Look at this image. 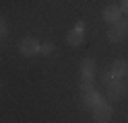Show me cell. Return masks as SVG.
I'll list each match as a JSON object with an SVG mask.
<instances>
[{"mask_svg": "<svg viewBox=\"0 0 128 123\" xmlns=\"http://www.w3.org/2000/svg\"><path fill=\"white\" fill-rule=\"evenodd\" d=\"M126 37V27L122 23H112L110 25V29H108V39L112 41V43H120V41H124Z\"/></svg>", "mask_w": 128, "mask_h": 123, "instance_id": "2", "label": "cell"}, {"mask_svg": "<svg viewBox=\"0 0 128 123\" xmlns=\"http://www.w3.org/2000/svg\"><path fill=\"white\" fill-rule=\"evenodd\" d=\"M110 117H112V105L99 103V105L93 107V119H95V121L106 123V121H110Z\"/></svg>", "mask_w": 128, "mask_h": 123, "instance_id": "3", "label": "cell"}, {"mask_svg": "<svg viewBox=\"0 0 128 123\" xmlns=\"http://www.w3.org/2000/svg\"><path fill=\"white\" fill-rule=\"evenodd\" d=\"M4 35H6V23L0 19V37H4Z\"/></svg>", "mask_w": 128, "mask_h": 123, "instance_id": "12", "label": "cell"}, {"mask_svg": "<svg viewBox=\"0 0 128 123\" xmlns=\"http://www.w3.org/2000/svg\"><path fill=\"white\" fill-rule=\"evenodd\" d=\"M122 25H124V27H126V31H128V19H126V21H124Z\"/></svg>", "mask_w": 128, "mask_h": 123, "instance_id": "15", "label": "cell"}, {"mask_svg": "<svg viewBox=\"0 0 128 123\" xmlns=\"http://www.w3.org/2000/svg\"><path fill=\"white\" fill-rule=\"evenodd\" d=\"M120 10L128 14V0H122V6H120Z\"/></svg>", "mask_w": 128, "mask_h": 123, "instance_id": "13", "label": "cell"}, {"mask_svg": "<svg viewBox=\"0 0 128 123\" xmlns=\"http://www.w3.org/2000/svg\"><path fill=\"white\" fill-rule=\"evenodd\" d=\"M110 72L114 74V76H118V78L124 76V74L128 72V62H126V60H116L114 64L110 66Z\"/></svg>", "mask_w": 128, "mask_h": 123, "instance_id": "8", "label": "cell"}, {"mask_svg": "<svg viewBox=\"0 0 128 123\" xmlns=\"http://www.w3.org/2000/svg\"><path fill=\"white\" fill-rule=\"evenodd\" d=\"M76 29H81V31H83V29H85V23H83V21H78V23H76Z\"/></svg>", "mask_w": 128, "mask_h": 123, "instance_id": "14", "label": "cell"}, {"mask_svg": "<svg viewBox=\"0 0 128 123\" xmlns=\"http://www.w3.org/2000/svg\"><path fill=\"white\" fill-rule=\"evenodd\" d=\"M99 103H101V94L95 88H91V90L85 92V96H83V107H85V109H93V107L99 105Z\"/></svg>", "mask_w": 128, "mask_h": 123, "instance_id": "5", "label": "cell"}, {"mask_svg": "<svg viewBox=\"0 0 128 123\" xmlns=\"http://www.w3.org/2000/svg\"><path fill=\"white\" fill-rule=\"evenodd\" d=\"M91 88H93V74H81V90L87 92Z\"/></svg>", "mask_w": 128, "mask_h": 123, "instance_id": "9", "label": "cell"}, {"mask_svg": "<svg viewBox=\"0 0 128 123\" xmlns=\"http://www.w3.org/2000/svg\"><path fill=\"white\" fill-rule=\"evenodd\" d=\"M93 70H95V62L91 57H85L81 62V74H93Z\"/></svg>", "mask_w": 128, "mask_h": 123, "instance_id": "10", "label": "cell"}, {"mask_svg": "<svg viewBox=\"0 0 128 123\" xmlns=\"http://www.w3.org/2000/svg\"><path fill=\"white\" fill-rule=\"evenodd\" d=\"M120 14H122L120 6L110 4V6H106V8H103V21H108L110 25H112V23H118V21H120Z\"/></svg>", "mask_w": 128, "mask_h": 123, "instance_id": "6", "label": "cell"}, {"mask_svg": "<svg viewBox=\"0 0 128 123\" xmlns=\"http://www.w3.org/2000/svg\"><path fill=\"white\" fill-rule=\"evenodd\" d=\"M106 88H108V96H110V98H118L120 94L124 92V84L118 80V76H112V78L106 82Z\"/></svg>", "mask_w": 128, "mask_h": 123, "instance_id": "4", "label": "cell"}, {"mask_svg": "<svg viewBox=\"0 0 128 123\" xmlns=\"http://www.w3.org/2000/svg\"><path fill=\"white\" fill-rule=\"evenodd\" d=\"M66 41H68L72 47H78V45L85 41L83 31H81V29H76V27H74V29H70V31H68V35H66Z\"/></svg>", "mask_w": 128, "mask_h": 123, "instance_id": "7", "label": "cell"}, {"mask_svg": "<svg viewBox=\"0 0 128 123\" xmlns=\"http://www.w3.org/2000/svg\"><path fill=\"white\" fill-rule=\"evenodd\" d=\"M39 53H44V55H52V53H54V43H50V41H46V43H39Z\"/></svg>", "mask_w": 128, "mask_h": 123, "instance_id": "11", "label": "cell"}, {"mask_svg": "<svg viewBox=\"0 0 128 123\" xmlns=\"http://www.w3.org/2000/svg\"><path fill=\"white\" fill-rule=\"evenodd\" d=\"M19 51L25 57H31V55L39 53V41L35 37H23L21 43H19Z\"/></svg>", "mask_w": 128, "mask_h": 123, "instance_id": "1", "label": "cell"}]
</instances>
